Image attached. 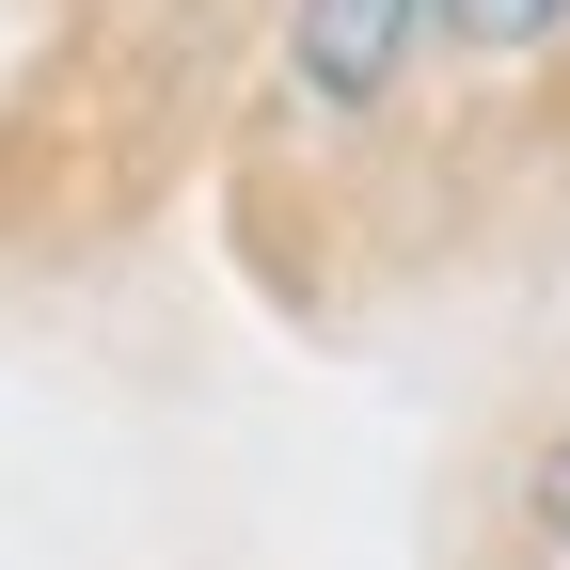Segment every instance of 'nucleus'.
Masks as SVG:
<instances>
[{
    "instance_id": "nucleus-1",
    "label": "nucleus",
    "mask_w": 570,
    "mask_h": 570,
    "mask_svg": "<svg viewBox=\"0 0 570 570\" xmlns=\"http://www.w3.org/2000/svg\"><path fill=\"white\" fill-rule=\"evenodd\" d=\"M428 17H444V0H285V63H302L317 111H365L396 63H412Z\"/></svg>"
},
{
    "instance_id": "nucleus-2",
    "label": "nucleus",
    "mask_w": 570,
    "mask_h": 570,
    "mask_svg": "<svg viewBox=\"0 0 570 570\" xmlns=\"http://www.w3.org/2000/svg\"><path fill=\"white\" fill-rule=\"evenodd\" d=\"M554 17H570V0H444V32H460V48H539Z\"/></svg>"
},
{
    "instance_id": "nucleus-3",
    "label": "nucleus",
    "mask_w": 570,
    "mask_h": 570,
    "mask_svg": "<svg viewBox=\"0 0 570 570\" xmlns=\"http://www.w3.org/2000/svg\"><path fill=\"white\" fill-rule=\"evenodd\" d=\"M523 508H539V539H570V444L539 460V491H523Z\"/></svg>"
}]
</instances>
